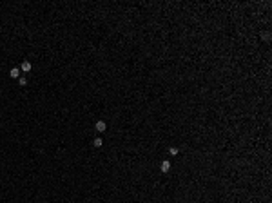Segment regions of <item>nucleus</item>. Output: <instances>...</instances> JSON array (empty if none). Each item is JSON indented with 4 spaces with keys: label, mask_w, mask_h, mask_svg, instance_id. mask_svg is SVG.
<instances>
[{
    "label": "nucleus",
    "mask_w": 272,
    "mask_h": 203,
    "mask_svg": "<svg viewBox=\"0 0 272 203\" xmlns=\"http://www.w3.org/2000/svg\"><path fill=\"white\" fill-rule=\"evenodd\" d=\"M94 129H96L98 132H104L105 129H107V125H105V121L104 120H98L96 123H94Z\"/></svg>",
    "instance_id": "1"
},
{
    "label": "nucleus",
    "mask_w": 272,
    "mask_h": 203,
    "mask_svg": "<svg viewBox=\"0 0 272 203\" xmlns=\"http://www.w3.org/2000/svg\"><path fill=\"white\" fill-rule=\"evenodd\" d=\"M31 67H33V65H31L29 60H24L22 65H20V71H22V73H29V71H31Z\"/></svg>",
    "instance_id": "2"
},
{
    "label": "nucleus",
    "mask_w": 272,
    "mask_h": 203,
    "mask_svg": "<svg viewBox=\"0 0 272 203\" xmlns=\"http://www.w3.org/2000/svg\"><path fill=\"white\" fill-rule=\"evenodd\" d=\"M160 169H161V172H165V174H167L169 171H171V161H167V160H165V161H161Z\"/></svg>",
    "instance_id": "3"
},
{
    "label": "nucleus",
    "mask_w": 272,
    "mask_h": 203,
    "mask_svg": "<svg viewBox=\"0 0 272 203\" xmlns=\"http://www.w3.org/2000/svg\"><path fill=\"white\" fill-rule=\"evenodd\" d=\"M20 73H22V71H20L18 67H13V69L9 71V76L11 78H20Z\"/></svg>",
    "instance_id": "4"
},
{
    "label": "nucleus",
    "mask_w": 272,
    "mask_h": 203,
    "mask_svg": "<svg viewBox=\"0 0 272 203\" xmlns=\"http://www.w3.org/2000/svg\"><path fill=\"white\" fill-rule=\"evenodd\" d=\"M18 84L22 85V87H24V85H27V78H25V76H20V78H18Z\"/></svg>",
    "instance_id": "5"
},
{
    "label": "nucleus",
    "mask_w": 272,
    "mask_h": 203,
    "mask_svg": "<svg viewBox=\"0 0 272 203\" xmlns=\"http://www.w3.org/2000/svg\"><path fill=\"white\" fill-rule=\"evenodd\" d=\"M169 152H171L172 156H176V154L180 152V149H178V147H171V149H169Z\"/></svg>",
    "instance_id": "6"
},
{
    "label": "nucleus",
    "mask_w": 272,
    "mask_h": 203,
    "mask_svg": "<svg viewBox=\"0 0 272 203\" xmlns=\"http://www.w3.org/2000/svg\"><path fill=\"white\" fill-rule=\"evenodd\" d=\"M93 145L94 147H102V145H104V143H102V138H96V140L93 141Z\"/></svg>",
    "instance_id": "7"
}]
</instances>
